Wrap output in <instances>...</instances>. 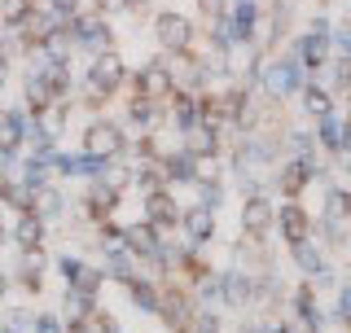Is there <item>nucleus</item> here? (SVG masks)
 Masks as SVG:
<instances>
[{"label": "nucleus", "instance_id": "nucleus-41", "mask_svg": "<svg viewBox=\"0 0 351 333\" xmlns=\"http://www.w3.org/2000/svg\"><path fill=\"white\" fill-rule=\"evenodd\" d=\"M53 9H58V18H66L75 9V0H53Z\"/></svg>", "mask_w": 351, "mask_h": 333}, {"label": "nucleus", "instance_id": "nucleus-14", "mask_svg": "<svg viewBox=\"0 0 351 333\" xmlns=\"http://www.w3.org/2000/svg\"><path fill=\"white\" fill-rule=\"evenodd\" d=\"M312 171H316L312 162H290V166L281 171V188H285V193H299V188L307 184V175H312Z\"/></svg>", "mask_w": 351, "mask_h": 333}, {"label": "nucleus", "instance_id": "nucleus-33", "mask_svg": "<svg viewBox=\"0 0 351 333\" xmlns=\"http://www.w3.org/2000/svg\"><path fill=\"white\" fill-rule=\"evenodd\" d=\"M334 44H338L343 53H351V22H343V27L334 31Z\"/></svg>", "mask_w": 351, "mask_h": 333}, {"label": "nucleus", "instance_id": "nucleus-18", "mask_svg": "<svg viewBox=\"0 0 351 333\" xmlns=\"http://www.w3.org/2000/svg\"><path fill=\"white\" fill-rule=\"evenodd\" d=\"M136 84H141V97H158L162 88H167V71H162V66H149Z\"/></svg>", "mask_w": 351, "mask_h": 333}, {"label": "nucleus", "instance_id": "nucleus-15", "mask_svg": "<svg viewBox=\"0 0 351 333\" xmlns=\"http://www.w3.org/2000/svg\"><path fill=\"white\" fill-rule=\"evenodd\" d=\"M167 171H171V180H176V184L197 180V162H193V153H189V149H184V153H176V158L167 162Z\"/></svg>", "mask_w": 351, "mask_h": 333}, {"label": "nucleus", "instance_id": "nucleus-6", "mask_svg": "<svg viewBox=\"0 0 351 333\" xmlns=\"http://www.w3.org/2000/svg\"><path fill=\"white\" fill-rule=\"evenodd\" d=\"M268 224H272V206L263 202V197H250V202L241 206V228H246L250 237H263Z\"/></svg>", "mask_w": 351, "mask_h": 333}, {"label": "nucleus", "instance_id": "nucleus-26", "mask_svg": "<svg viewBox=\"0 0 351 333\" xmlns=\"http://www.w3.org/2000/svg\"><path fill=\"white\" fill-rule=\"evenodd\" d=\"M132 123H136V127H149V123H154V106H149V97H136V101H132Z\"/></svg>", "mask_w": 351, "mask_h": 333}, {"label": "nucleus", "instance_id": "nucleus-13", "mask_svg": "<svg viewBox=\"0 0 351 333\" xmlns=\"http://www.w3.org/2000/svg\"><path fill=\"white\" fill-rule=\"evenodd\" d=\"M18 145H22V114L9 110V114H0V149L14 153Z\"/></svg>", "mask_w": 351, "mask_h": 333}, {"label": "nucleus", "instance_id": "nucleus-45", "mask_svg": "<svg viewBox=\"0 0 351 333\" xmlns=\"http://www.w3.org/2000/svg\"><path fill=\"white\" fill-rule=\"evenodd\" d=\"M0 241H5V228H0Z\"/></svg>", "mask_w": 351, "mask_h": 333}, {"label": "nucleus", "instance_id": "nucleus-11", "mask_svg": "<svg viewBox=\"0 0 351 333\" xmlns=\"http://www.w3.org/2000/svg\"><path fill=\"white\" fill-rule=\"evenodd\" d=\"M128 250L132 254H145V259H158V250H162V241L154 237V228H128Z\"/></svg>", "mask_w": 351, "mask_h": 333}, {"label": "nucleus", "instance_id": "nucleus-35", "mask_svg": "<svg viewBox=\"0 0 351 333\" xmlns=\"http://www.w3.org/2000/svg\"><path fill=\"white\" fill-rule=\"evenodd\" d=\"M197 333H219V320L215 316H197Z\"/></svg>", "mask_w": 351, "mask_h": 333}, {"label": "nucleus", "instance_id": "nucleus-43", "mask_svg": "<svg viewBox=\"0 0 351 333\" xmlns=\"http://www.w3.org/2000/svg\"><path fill=\"white\" fill-rule=\"evenodd\" d=\"M343 166H347V171H351V149H343Z\"/></svg>", "mask_w": 351, "mask_h": 333}, {"label": "nucleus", "instance_id": "nucleus-12", "mask_svg": "<svg viewBox=\"0 0 351 333\" xmlns=\"http://www.w3.org/2000/svg\"><path fill=\"white\" fill-rule=\"evenodd\" d=\"M145 210H149V224H176V219H180V210H176V202L167 193H149Z\"/></svg>", "mask_w": 351, "mask_h": 333}, {"label": "nucleus", "instance_id": "nucleus-28", "mask_svg": "<svg viewBox=\"0 0 351 333\" xmlns=\"http://www.w3.org/2000/svg\"><path fill=\"white\" fill-rule=\"evenodd\" d=\"M88 298H93V294H84V290H66V312H71L75 320L88 316Z\"/></svg>", "mask_w": 351, "mask_h": 333}, {"label": "nucleus", "instance_id": "nucleus-30", "mask_svg": "<svg viewBox=\"0 0 351 333\" xmlns=\"http://www.w3.org/2000/svg\"><path fill=\"white\" fill-rule=\"evenodd\" d=\"M106 272L110 276H128V250H110L106 254Z\"/></svg>", "mask_w": 351, "mask_h": 333}, {"label": "nucleus", "instance_id": "nucleus-39", "mask_svg": "<svg viewBox=\"0 0 351 333\" xmlns=\"http://www.w3.org/2000/svg\"><path fill=\"white\" fill-rule=\"evenodd\" d=\"M338 88H351V62H338Z\"/></svg>", "mask_w": 351, "mask_h": 333}, {"label": "nucleus", "instance_id": "nucleus-8", "mask_svg": "<svg viewBox=\"0 0 351 333\" xmlns=\"http://www.w3.org/2000/svg\"><path fill=\"white\" fill-rule=\"evenodd\" d=\"M219 294H224L233 307H246L250 298H255V285H250V276H246V272H228L224 281H219Z\"/></svg>", "mask_w": 351, "mask_h": 333}, {"label": "nucleus", "instance_id": "nucleus-25", "mask_svg": "<svg viewBox=\"0 0 351 333\" xmlns=\"http://www.w3.org/2000/svg\"><path fill=\"white\" fill-rule=\"evenodd\" d=\"M303 62H307V66H321V62H325V40H321V36H307V40H303Z\"/></svg>", "mask_w": 351, "mask_h": 333}, {"label": "nucleus", "instance_id": "nucleus-32", "mask_svg": "<svg viewBox=\"0 0 351 333\" xmlns=\"http://www.w3.org/2000/svg\"><path fill=\"white\" fill-rule=\"evenodd\" d=\"M5 18L22 22V18H27V0H5Z\"/></svg>", "mask_w": 351, "mask_h": 333}, {"label": "nucleus", "instance_id": "nucleus-46", "mask_svg": "<svg viewBox=\"0 0 351 333\" xmlns=\"http://www.w3.org/2000/svg\"><path fill=\"white\" fill-rule=\"evenodd\" d=\"M5 333H18V329H5Z\"/></svg>", "mask_w": 351, "mask_h": 333}, {"label": "nucleus", "instance_id": "nucleus-24", "mask_svg": "<svg viewBox=\"0 0 351 333\" xmlns=\"http://www.w3.org/2000/svg\"><path fill=\"white\" fill-rule=\"evenodd\" d=\"M132 303H136V307H149V312H154V307H158L154 285H149V281H132Z\"/></svg>", "mask_w": 351, "mask_h": 333}, {"label": "nucleus", "instance_id": "nucleus-2", "mask_svg": "<svg viewBox=\"0 0 351 333\" xmlns=\"http://www.w3.org/2000/svg\"><path fill=\"white\" fill-rule=\"evenodd\" d=\"M154 31H158V40L167 44V49H189V36H193V27L184 22L180 14H158V22H154Z\"/></svg>", "mask_w": 351, "mask_h": 333}, {"label": "nucleus", "instance_id": "nucleus-1", "mask_svg": "<svg viewBox=\"0 0 351 333\" xmlns=\"http://www.w3.org/2000/svg\"><path fill=\"white\" fill-rule=\"evenodd\" d=\"M84 149L97 153V158H114L119 149H123V132H119L114 123H93L84 136Z\"/></svg>", "mask_w": 351, "mask_h": 333}, {"label": "nucleus", "instance_id": "nucleus-7", "mask_svg": "<svg viewBox=\"0 0 351 333\" xmlns=\"http://www.w3.org/2000/svg\"><path fill=\"white\" fill-rule=\"evenodd\" d=\"M307 228H312V219H307V210L299 206H281V232L290 246H303L307 241Z\"/></svg>", "mask_w": 351, "mask_h": 333}, {"label": "nucleus", "instance_id": "nucleus-22", "mask_svg": "<svg viewBox=\"0 0 351 333\" xmlns=\"http://www.w3.org/2000/svg\"><path fill=\"white\" fill-rule=\"evenodd\" d=\"M303 101H307V114L329 119V97L321 92V88H307V92H303Z\"/></svg>", "mask_w": 351, "mask_h": 333}, {"label": "nucleus", "instance_id": "nucleus-34", "mask_svg": "<svg viewBox=\"0 0 351 333\" xmlns=\"http://www.w3.org/2000/svg\"><path fill=\"white\" fill-rule=\"evenodd\" d=\"M338 316L351 320V285H343V294H338Z\"/></svg>", "mask_w": 351, "mask_h": 333}, {"label": "nucleus", "instance_id": "nucleus-44", "mask_svg": "<svg viewBox=\"0 0 351 333\" xmlns=\"http://www.w3.org/2000/svg\"><path fill=\"white\" fill-rule=\"evenodd\" d=\"M9 290V281H5V272H0V294H5Z\"/></svg>", "mask_w": 351, "mask_h": 333}, {"label": "nucleus", "instance_id": "nucleus-37", "mask_svg": "<svg viewBox=\"0 0 351 333\" xmlns=\"http://www.w3.org/2000/svg\"><path fill=\"white\" fill-rule=\"evenodd\" d=\"M27 325H31V316H27V312H14V316H9V329H18V333H22Z\"/></svg>", "mask_w": 351, "mask_h": 333}, {"label": "nucleus", "instance_id": "nucleus-38", "mask_svg": "<svg viewBox=\"0 0 351 333\" xmlns=\"http://www.w3.org/2000/svg\"><path fill=\"white\" fill-rule=\"evenodd\" d=\"M36 333H58V320H53V316H40L36 320Z\"/></svg>", "mask_w": 351, "mask_h": 333}, {"label": "nucleus", "instance_id": "nucleus-29", "mask_svg": "<svg viewBox=\"0 0 351 333\" xmlns=\"http://www.w3.org/2000/svg\"><path fill=\"white\" fill-rule=\"evenodd\" d=\"M321 140L329 149H343V127H338L334 119H321Z\"/></svg>", "mask_w": 351, "mask_h": 333}, {"label": "nucleus", "instance_id": "nucleus-9", "mask_svg": "<svg viewBox=\"0 0 351 333\" xmlns=\"http://www.w3.org/2000/svg\"><path fill=\"white\" fill-rule=\"evenodd\" d=\"M180 219H184V232H189L193 241H206L215 232V219H211V210L206 206H193V210H180Z\"/></svg>", "mask_w": 351, "mask_h": 333}, {"label": "nucleus", "instance_id": "nucleus-20", "mask_svg": "<svg viewBox=\"0 0 351 333\" xmlns=\"http://www.w3.org/2000/svg\"><path fill=\"white\" fill-rule=\"evenodd\" d=\"M299 312H303V325H307V329H321V325H325L321 307L312 303V290H303V294H299Z\"/></svg>", "mask_w": 351, "mask_h": 333}, {"label": "nucleus", "instance_id": "nucleus-19", "mask_svg": "<svg viewBox=\"0 0 351 333\" xmlns=\"http://www.w3.org/2000/svg\"><path fill=\"white\" fill-rule=\"evenodd\" d=\"M176 127H180V132L197 127V106L189 101V97H176Z\"/></svg>", "mask_w": 351, "mask_h": 333}, {"label": "nucleus", "instance_id": "nucleus-40", "mask_svg": "<svg viewBox=\"0 0 351 333\" xmlns=\"http://www.w3.org/2000/svg\"><path fill=\"white\" fill-rule=\"evenodd\" d=\"M97 5H101V14H106V9H128L132 0H97Z\"/></svg>", "mask_w": 351, "mask_h": 333}, {"label": "nucleus", "instance_id": "nucleus-31", "mask_svg": "<svg viewBox=\"0 0 351 333\" xmlns=\"http://www.w3.org/2000/svg\"><path fill=\"white\" fill-rule=\"evenodd\" d=\"M219 202H224V188H219V184H202V206L215 210Z\"/></svg>", "mask_w": 351, "mask_h": 333}, {"label": "nucleus", "instance_id": "nucleus-4", "mask_svg": "<svg viewBox=\"0 0 351 333\" xmlns=\"http://www.w3.org/2000/svg\"><path fill=\"white\" fill-rule=\"evenodd\" d=\"M294 84H299V75H294L290 62H268V66H263V88H268L272 97L294 92Z\"/></svg>", "mask_w": 351, "mask_h": 333}, {"label": "nucleus", "instance_id": "nucleus-5", "mask_svg": "<svg viewBox=\"0 0 351 333\" xmlns=\"http://www.w3.org/2000/svg\"><path fill=\"white\" fill-rule=\"evenodd\" d=\"M119 79H123V62H119L114 53L97 58V66H93V92H114Z\"/></svg>", "mask_w": 351, "mask_h": 333}, {"label": "nucleus", "instance_id": "nucleus-16", "mask_svg": "<svg viewBox=\"0 0 351 333\" xmlns=\"http://www.w3.org/2000/svg\"><path fill=\"white\" fill-rule=\"evenodd\" d=\"M40 237H44V224H40L36 215H22V224H18V246H22V250H36Z\"/></svg>", "mask_w": 351, "mask_h": 333}, {"label": "nucleus", "instance_id": "nucleus-27", "mask_svg": "<svg viewBox=\"0 0 351 333\" xmlns=\"http://www.w3.org/2000/svg\"><path fill=\"white\" fill-rule=\"evenodd\" d=\"M36 202H40V210H44V219H53L62 210V197L53 193V188H36Z\"/></svg>", "mask_w": 351, "mask_h": 333}, {"label": "nucleus", "instance_id": "nucleus-10", "mask_svg": "<svg viewBox=\"0 0 351 333\" xmlns=\"http://www.w3.org/2000/svg\"><path fill=\"white\" fill-rule=\"evenodd\" d=\"M255 18H259V5H255V0H233V31H237L241 44L255 36Z\"/></svg>", "mask_w": 351, "mask_h": 333}, {"label": "nucleus", "instance_id": "nucleus-36", "mask_svg": "<svg viewBox=\"0 0 351 333\" xmlns=\"http://www.w3.org/2000/svg\"><path fill=\"white\" fill-rule=\"evenodd\" d=\"M58 268H62V276H66V281H75V272H80V259H62Z\"/></svg>", "mask_w": 351, "mask_h": 333}, {"label": "nucleus", "instance_id": "nucleus-17", "mask_svg": "<svg viewBox=\"0 0 351 333\" xmlns=\"http://www.w3.org/2000/svg\"><path fill=\"white\" fill-rule=\"evenodd\" d=\"M162 316H167V325H171V329H180V333L189 329V307H184V298H180V294L162 303Z\"/></svg>", "mask_w": 351, "mask_h": 333}, {"label": "nucleus", "instance_id": "nucleus-23", "mask_svg": "<svg viewBox=\"0 0 351 333\" xmlns=\"http://www.w3.org/2000/svg\"><path fill=\"white\" fill-rule=\"evenodd\" d=\"M75 290L97 294V290H101V272H97V268H84V263H80V272H75Z\"/></svg>", "mask_w": 351, "mask_h": 333}, {"label": "nucleus", "instance_id": "nucleus-3", "mask_svg": "<svg viewBox=\"0 0 351 333\" xmlns=\"http://www.w3.org/2000/svg\"><path fill=\"white\" fill-rule=\"evenodd\" d=\"M71 36L84 44V49H106L110 44V27L101 18H75L71 22Z\"/></svg>", "mask_w": 351, "mask_h": 333}, {"label": "nucleus", "instance_id": "nucleus-21", "mask_svg": "<svg viewBox=\"0 0 351 333\" xmlns=\"http://www.w3.org/2000/svg\"><path fill=\"white\" fill-rule=\"evenodd\" d=\"M294 259H299V268H303V272H312V276L325 268V259H321V254H316L312 246H307V241H303V246H294Z\"/></svg>", "mask_w": 351, "mask_h": 333}, {"label": "nucleus", "instance_id": "nucleus-42", "mask_svg": "<svg viewBox=\"0 0 351 333\" xmlns=\"http://www.w3.org/2000/svg\"><path fill=\"white\" fill-rule=\"evenodd\" d=\"M5 75H9V62H5V58H0V84H5Z\"/></svg>", "mask_w": 351, "mask_h": 333}]
</instances>
